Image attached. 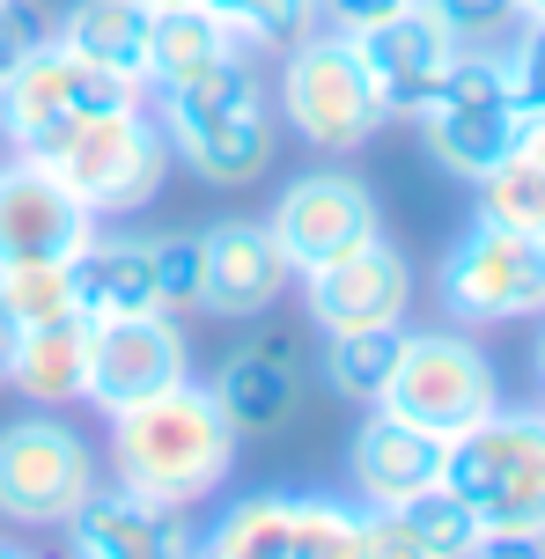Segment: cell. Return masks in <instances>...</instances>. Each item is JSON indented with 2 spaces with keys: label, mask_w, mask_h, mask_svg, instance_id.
Instances as JSON below:
<instances>
[{
  "label": "cell",
  "mask_w": 545,
  "mask_h": 559,
  "mask_svg": "<svg viewBox=\"0 0 545 559\" xmlns=\"http://www.w3.org/2000/svg\"><path fill=\"white\" fill-rule=\"evenodd\" d=\"M37 37H45V29H37V8H29V0H0V74H15Z\"/></svg>",
  "instance_id": "cell-35"
},
{
  "label": "cell",
  "mask_w": 545,
  "mask_h": 559,
  "mask_svg": "<svg viewBox=\"0 0 545 559\" xmlns=\"http://www.w3.org/2000/svg\"><path fill=\"white\" fill-rule=\"evenodd\" d=\"M538 376H545V338H538Z\"/></svg>",
  "instance_id": "cell-43"
},
{
  "label": "cell",
  "mask_w": 545,
  "mask_h": 559,
  "mask_svg": "<svg viewBox=\"0 0 545 559\" xmlns=\"http://www.w3.org/2000/svg\"><path fill=\"white\" fill-rule=\"evenodd\" d=\"M281 118L324 155H354L383 126L376 82L346 29H310L281 52Z\"/></svg>",
  "instance_id": "cell-6"
},
{
  "label": "cell",
  "mask_w": 545,
  "mask_h": 559,
  "mask_svg": "<svg viewBox=\"0 0 545 559\" xmlns=\"http://www.w3.org/2000/svg\"><path fill=\"white\" fill-rule=\"evenodd\" d=\"M200 559H287V493H244L214 515Z\"/></svg>",
  "instance_id": "cell-25"
},
{
  "label": "cell",
  "mask_w": 545,
  "mask_h": 559,
  "mask_svg": "<svg viewBox=\"0 0 545 559\" xmlns=\"http://www.w3.org/2000/svg\"><path fill=\"white\" fill-rule=\"evenodd\" d=\"M236 442L244 435L229 427L222 397L206 391V383H192V376L141 397V405H126V413H111L118 486H133V493H147V501H163V508H192L214 486H229Z\"/></svg>",
  "instance_id": "cell-1"
},
{
  "label": "cell",
  "mask_w": 545,
  "mask_h": 559,
  "mask_svg": "<svg viewBox=\"0 0 545 559\" xmlns=\"http://www.w3.org/2000/svg\"><path fill=\"white\" fill-rule=\"evenodd\" d=\"M442 309L458 324H509V317H538L545 309V236L523 228L472 222L458 251L442 258Z\"/></svg>",
  "instance_id": "cell-10"
},
{
  "label": "cell",
  "mask_w": 545,
  "mask_h": 559,
  "mask_svg": "<svg viewBox=\"0 0 545 559\" xmlns=\"http://www.w3.org/2000/svg\"><path fill=\"white\" fill-rule=\"evenodd\" d=\"M163 133L170 155H185L192 177L206 185H251L273 163V111H265V88L251 74V59L236 52L222 67H206L192 82L163 88Z\"/></svg>",
  "instance_id": "cell-2"
},
{
  "label": "cell",
  "mask_w": 545,
  "mask_h": 559,
  "mask_svg": "<svg viewBox=\"0 0 545 559\" xmlns=\"http://www.w3.org/2000/svg\"><path fill=\"white\" fill-rule=\"evenodd\" d=\"M147 96V82H126V74H104L88 67L74 45L59 37H37L23 52L15 74H0V133L15 155H45L67 126H82L96 111H133Z\"/></svg>",
  "instance_id": "cell-5"
},
{
  "label": "cell",
  "mask_w": 545,
  "mask_h": 559,
  "mask_svg": "<svg viewBox=\"0 0 545 559\" xmlns=\"http://www.w3.org/2000/svg\"><path fill=\"white\" fill-rule=\"evenodd\" d=\"M88 317H59V324H29L15 332L0 376L29 397V405H74L88 391Z\"/></svg>",
  "instance_id": "cell-20"
},
{
  "label": "cell",
  "mask_w": 545,
  "mask_h": 559,
  "mask_svg": "<svg viewBox=\"0 0 545 559\" xmlns=\"http://www.w3.org/2000/svg\"><path fill=\"white\" fill-rule=\"evenodd\" d=\"M0 317L29 332V324H59L82 317L74 309V258H45V265H0Z\"/></svg>",
  "instance_id": "cell-26"
},
{
  "label": "cell",
  "mask_w": 545,
  "mask_h": 559,
  "mask_svg": "<svg viewBox=\"0 0 545 559\" xmlns=\"http://www.w3.org/2000/svg\"><path fill=\"white\" fill-rule=\"evenodd\" d=\"M517 8H523V15H545V0H517Z\"/></svg>",
  "instance_id": "cell-41"
},
{
  "label": "cell",
  "mask_w": 545,
  "mask_h": 559,
  "mask_svg": "<svg viewBox=\"0 0 545 559\" xmlns=\"http://www.w3.org/2000/svg\"><path fill=\"white\" fill-rule=\"evenodd\" d=\"M206 391L222 397V413H229L236 435L281 427V419L295 413V332H259L251 346H236Z\"/></svg>",
  "instance_id": "cell-19"
},
{
  "label": "cell",
  "mask_w": 545,
  "mask_h": 559,
  "mask_svg": "<svg viewBox=\"0 0 545 559\" xmlns=\"http://www.w3.org/2000/svg\"><path fill=\"white\" fill-rule=\"evenodd\" d=\"M405 324H369V332H324V383L354 405H376L391 368H399Z\"/></svg>",
  "instance_id": "cell-24"
},
{
  "label": "cell",
  "mask_w": 545,
  "mask_h": 559,
  "mask_svg": "<svg viewBox=\"0 0 545 559\" xmlns=\"http://www.w3.org/2000/svg\"><path fill=\"white\" fill-rule=\"evenodd\" d=\"M200 251H206L200 309H214V317H265L295 280V265L265 222H214L200 228Z\"/></svg>",
  "instance_id": "cell-16"
},
{
  "label": "cell",
  "mask_w": 545,
  "mask_h": 559,
  "mask_svg": "<svg viewBox=\"0 0 545 559\" xmlns=\"http://www.w3.org/2000/svg\"><path fill=\"white\" fill-rule=\"evenodd\" d=\"M59 531L74 537V559H155V552H170V545H185V508H163V501H147V493H133V486H88L82 508L59 523Z\"/></svg>",
  "instance_id": "cell-17"
},
{
  "label": "cell",
  "mask_w": 545,
  "mask_h": 559,
  "mask_svg": "<svg viewBox=\"0 0 545 559\" xmlns=\"http://www.w3.org/2000/svg\"><path fill=\"white\" fill-rule=\"evenodd\" d=\"M8 346H15V324H8V317H0V361H8Z\"/></svg>",
  "instance_id": "cell-40"
},
{
  "label": "cell",
  "mask_w": 545,
  "mask_h": 559,
  "mask_svg": "<svg viewBox=\"0 0 545 559\" xmlns=\"http://www.w3.org/2000/svg\"><path fill=\"white\" fill-rule=\"evenodd\" d=\"M420 140L450 177L479 185L494 163H509L523 147V111L509 104V74L501 52H458V67L442 74V88L420 111Z\"/></svg>",
  "instance_id": "cell-7"
},
{
  "label": "cell",
  "mask_w": 545,
  "mask_h": 559,
  "mask_svg": "<svg viewBox=\"0 0 545 559\" xmlns=\"http://www.w3.org/2000/svg\"><path fill=\"white\" fill-rule=\"evenodd\" d=\"M236 29L206 8V0H177V8H155V23H147V88H177L206 74V67H222L236 59Z\"/></svg>",
  "instance_id": "cell-22"
},
{
  "label": "cell",
  "mask_w": 545,
  "mask_h": 559,
  "mask_svg": "<svg viewBox=\"0 0 545 559\" xmlns=\"http://www.w3.org/2000/svg\"><path fill=\"white\" fill-rule=\"evenodd\" d=\"M206 8L236 29L244 52H287L295 37L324 23V0H206Z\"/></svg>",
  "instance_id": "cell-28"
},
{
  "label": "cell",
  "mask_w": 545,
  "mask_h": 559,
  "mask_svg": "<svg viewBox=\"0 0 545 559\" xmlns=\"http://www.w3.org/2000/svg\"><path fill=\"white\" fill-rule=\"evenodd\" d=\"M413 302V265H405L383 236L354 243V251L324 258L303 273V317L317 332H369V324H405Z\"/></svg>",
  "instance_id": "cell-14"
},
{
  "label": "cell",
  "mask_w": 545,
  "mask_h": 559,
  "mask_svg": "<svg viewBox=\"0 0 545 559\" xmlns=\"http://www.w3.org/2000/svg\"><path fill=\"white\" fill-rule=\"evenodd\" d=\"M442 449L450 442H435L420 427H405L399 413L369 405V419L354 427V449H346V472H354L362 508H399V501H413L420 486H435V478H442Z\"/></svg>",
  "instance_id": "cell-18"
},
{
  "label": "cell",
  "mask_w": 545,
  "mask_h": 559,
  "mask_svg": "<svg viewBox=\"0 0 545 559\" xmlns=\"http://www.w3.org/2000/svg\"><path fill=\"white\" fill-rule=\"evenodd\" d=\"M147 8H177V0H147Z\"/></svg>",
  "instance_id": "cell-44"
},
{
  "label": "cell",
  "mask_w": 545,
  "mask_h": 559,
  "mask_svg": "<svg viewBox=\"0 0 545 559\" xmlns=\"http://www.w3.org/2000/svg\"><path fill=\"white\" fill-rule=\"evenodd\" d=\"M185 361H192V346H185V324H177L170 309L111 317V324L88 332V391L82 397L104 405V413H126L141 397L185 383Z\"/></svg>",
  "instance_id": "cell-12"
},
{
  "label": "cell",
  "mask_w": 545,
  "mask_h": 559,
  "mask_svg": "<svg viewBox=\"0 0 545 559\" xmlns=\"http://www.w3.org/2000/svg\"><path fill=\"white\" fill-rule=\"evenodd\" d=\"M96 486V449L52 413L0 419V515L23 531H59Z\"/></svg>",
  "instance_id": "cell-9"
},
{
  "label": "cell",
  "mask_w": 545,
  "mask_h": 559,
  "mask_svg": "<svg viewBox=\"0 0 545 559\" xmlns=\"http://www.w3.org/2000/svg\"><path fill=\"white\" fill-rule=\"evenodd\" d=\"M501 74H509V104L523 118L545 111V15H523L501 45Z\"/></svg>",
  "instance_id": "cell-31"
},
{
  "label": "cell",
  "mask_w": 545,
  "mask_h": 559,
  "mask_svg": "<svg viewBox=\"0 0 545 559\" xmlns=\"http://www.w3.org/2000/svg\"><path fill=\"white\" fill-rule=\"evenodd\" d=\"M442 486L458 493L487 531H538L545 537V413H501L450 435Z\"/></svg>",
  "instance_id": "cell-3"
},
{
  "label": "cell",
  "mask_w": 545,
  "mask_h": 559,
  "mask_svg": "<svg viewBox=\"0 0 545 559\" xmlns=\"http://www.w3.org/2000/svg\"><path fill=\"white\" fill-rule=\"evenodd\" d=\"M147 258H155V295H163V309H200V273H206V251H200V236H155L147 243Z\"/></svg>",
  "instance_id": "cell-32"
},
{
  "label": "cell",
  "mask_w": 545,
  "mask_h": 559,
  "mask_svg": "<svg viewBox=\"0 0 545 559\" xmlns=\"http://www.w3.org/2000/svg\"><path fill=\"white\" fill-rule=\"evenodd\" d=\"M399 515L413 523V537H420L435 559H472V545L487 537V523H479V515H472V508H464L442 478H435V486H420L413 501H399Z\"/></svg>",
  "instance_id": "cell-30"
},
{
  "label": "cell",
  "mask_w": 545,
  "mask_h": 559,
  "mask_svg": "<svg viewBox=\"0 0 545 559\" xmlns=\"http://www.w3.org/2000/svg\"><path fill=\"white\" fill-rule=\"evenodd\" d=\"M479 222L494 228H523V236H545V169L531 155H509L479 177Z\"/></svg>",
  "instance_id": "cell-29"
},
{
  "label": "cell",
  "mask_w": 545,
  "mask_h": 559,
  "mask_svg": "<svg viewBox=\"0 0 545 559\" xmlns=\"http://www.w3.org/2000/svg\"><path fill=\"white\" fill-rule=\"evenodd\" d=\"M88 243H96V214L37 155H8L0 163V265L82 258Z\"/></svg>",
  "instance_id": "cell-13"
},
{
  "label": "cell",
  "mask_w": 545,
  "mask_h": 559,
  "mask_svg": "<svg viewBox=\"0 0 545 559\" xmlns=\"http://www.w3.org/2000/svg\"><path fill=\"white\" fill-rule=\"evenodd\" d=\"M155 559H200V537H185V545H170V552H155Z\"/></svg>",
  "instance_id": "cell-39"
},
{
  "label": "cell",
  "mask_w": 545,
  "mask_h": 559,
  "mask_svg": "<svg viewBox=\"0 0 545 559\" xmlns=\"http://www.w3.org/2000/svg\"><path fill=\"white\" fill-rule=\"evenodd\" d=\"M147 23H155L147 0H74L67 23H59V45H74L104 74L147 82Z\"/></svg>",
  "instance_id": "cell-23"
},
{
  "label": "cell",
  "mask_w": 545,
  "mask_h": 559,
  "mask_svg": "<svg viewBox=\"0 0 545 559\" xmlns=\"http://www.w3.org/2000/svg\"><path fill=\"white\" fill-rule=\"evenodd\" d=\"M435 15H442V29L458 37L464 52H494L509 29L523 23V8L517 0H428Z\"/></svg>",
  "instance_id": "cell-33"
},
{
  "label": "cell",
  "mask_w": 545,
  "mask_h": 559,
  "mask_svg": "<svg viewBox=\"0 0 545 559\" xmlns=\"http://www.w3.org/2000/svg\"><path fill=\"white\" fill-rule=\"evenodd\" d=\"M376 405L399 413L405 427L435 435V442H450L464 427H479L501 405V391H494V361L464 332H405L399 368H391Z\"/></svg>",
  "instance_id": "cell-8"
},
{
  "label": "cell",
  "mask_w": 545,
  "mask_h": 559,
  "mask_svg": "<svg viewBox=\"0 0 545 559\" xmlns=\"http://www.w3.org/2000/svg\"><path fill=\"white\" fill-rule=\"evenodd\" d=\"M472 559H545V537L538 531H487L472 545Z\"/></svg>",
  "instance_id": "cell-37"
},
{
  "label": "cell",
  "mask_w": 545,
  "mask_h": 559,
  "mask_svg": "<svg viewBox=\"0 0 545 559\" xmlns=\"http://www.w3.org/2000/svg\"><path fill=\"white\" fill-rule=\"evenodd\" d=\"M74 309H82L88 324L163 309V295H155V258H147L141 236H96L74 258Z\"/></svg>",
  "instance_id": "cell-21"
},
{
  "label": "cell",
  "mask_w": 545,
  "mask_h": 559,
  "mask_svg": "<svg viewBox=\"0 0 545 559\" xmlns=\"http://www.w3.org/2000/svg\"><path fill=\"white\" fill-rule=\"evenodd\" d=\"M287 559H362V508L287 493Z\"/></svg>",
  "instance_id": "cell-27"
},
{
  "label": "cell",
  "mask_w": 545,
  "mask_h": 559,
  "mask_svg": "<svg viewBox=\"0 0 545 559\" xmlns=\"http://www.w3.org/2000/svg\"><path fill=\"white\" fill-rule=\"evenodd\" d=\"M523 155L545 169V111H538V118H523Z\"/></svg>",
  "instance_id": "cell-38"
},
{
  "label": "cell",
  "mask_w": 545,
  "mask_h": 559,
  "mask_svg": "<svg viewBox=\"0 0 545 559\" xmlns=\"http://www.w3.org/2000/svg\"><path fill=\"white\" fill-rule=\"evenodd\" d=\"M0 559H29V552H23V545H0Z\"/></svg>",
  "instance_id": "cell-42"
},
{
  "label": "cell",
  "mask_w": 545,
  "mask_h": 559,
  "mask_svg": "<svg viewBox=\"0 0 545 559\" xmlns=\"http://www.w3.org/2000/svg\"><path fill=\"white\" fill-rule=\"evenodd\" d=\"M37 163L52 169L96 222L104 214H141L147 199L163 192V177H170V133L141 104L133 111H96L82 126H67Z\"/></svg>",
  "instance_id": "cell-4"
},
{
  "label": "cell",
  "mask_w": 545,
  "mask_h": 559,
  "mask_svg": "<svg viewBox=\"0 0 545 559\" xmlns=\"http://www.w3.org/2000/svg\"><path fill=\"white\" fill-rule=\"evenodd\" d=\"M362 559H435L399 508H362Z\"/></svg>",
  "instance_id": "cell-34"
},
{
  "label": "cell",
  "mask_w": 545,
  "mask_h": 559,
  "mask_svg": "<svg viewBox=\"0 0 545 559\" xmlns=\"http://www.w3.org/2000/svg\"><path fill=\"white\" fill-rule=\"evenodd\" d=\"M273 243L287 251L295 273H310L324 258L354 251V243H369L376 236V199L362 177H346V169H310V177H295L273 206Z\"/></svg>",
  "instance_id": "cell-15"
},
{
  "label": "cell",
  "mask_w": 545,
  "mask_h": 559,
  "mask_svg": "<svg viewBox=\"0 0 545 559\" xmlns=\"http://www.w3.org/2000/svg\"><path fill=\"white\" fill-rule=\"evenodd\" d=\"M399 8H413V0H324L332 29H369V23H383V15H399Z\"/></svg>",
  "instance_id": "cell-36"
},
{
  "label": "cell",
  "mask_w": 545,
  "mask_h": 559,
  "mask_svg": "<svg viewBox=\"0 0 545 559\" xmlns=\"http://www.w3.org/2000/svg\"><path fill=\"white\" fill-rule=\"evenodd\" d=\"M346 37H354L362 67H369L383 118H420L428 96L442 88V74H450L458 52H464L428 0H413V8H399V15H383V23H369V29H346Z\"/></svg>",
  "instance_id": "cell-11"
}]
</instances>
